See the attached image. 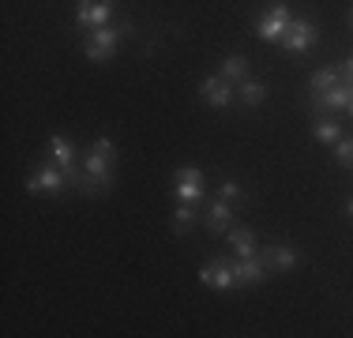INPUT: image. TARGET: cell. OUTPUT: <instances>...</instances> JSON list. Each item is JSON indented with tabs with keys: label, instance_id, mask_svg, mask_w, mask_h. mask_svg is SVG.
Masks as SVG:
<instances>
[{
	"label": "cell",
	"instance_id": "cell-1",
	"mask_svg": "<svg viewBox=\"0 0 353 338\" xmlns=\"http://www.w3.org/2000/svg\"><path fill=\"white\" fill-rule=\"evenodd\" d=\"M113 139H98L94 147H90V155L83 158V169H87V192H105L109 184H113Z\"/></svg>",
	"mask_w": 353,
	"mask_h": 338
},
{
	"label": "cell",
	"instance_id": "cell-2",
	"mask_svg": "<svg viewBox=\"0 0 353 338\" xmlns=\"http://www.w3.org/2000/svg\"><path fill=\"white\" fill-rule=\"evenodd\" d=\"M124 34H132V23H117V27H94L87 38V46H83V53L90 57V61H109V57L117 53V46H121Z\"/></svg>",
	"mask_w": 353,
	"mask_h": 338
},
{
	"label": "cell",
	"instance_id": "cell-3",
	"mask_svg": "<svg viewBox=\"0 0 353 338\" xmlns=\"http://www.w3.org/2000/svg\"><path fill=\"white\" fill-rule=\"evenodd\" d=\"M290 23H293L290 8H285V4H274L267 15H259L256 34H259L263 41H282V38H285V30H290Z\"/></svg>",
	"mask_w": 353,
	"mask_h": 338
},
{
	"label": "cell",
	"instance_id": "cell-4",
	"mask_svg": "<svg viewBox=\"0 0 353 338\" xmlns=\"http://www.w3.org/2000/svg\"><path fill=\"white\" fill-rule=\"evenodd\" d=\"M109 19H113V0H79V8H75V23L87 30L109 27Z\"/></svg>",
	"mask_w": 353,
	"mask_h": 338
},
{
	"label": "cell",
	"instance_id": "cell-5",
	"mask_svg": "<svg viewBox=\"0 0 353 338\" xmlns=\"http://www.w3.org/2000/svg\"><path fill=\"white\" fill-rule=\"evenodd\" d=\"M282 46L290 49V53H305V49H312L316 46V23L305 19V15H293V23H290V30H285Z\"/></svg>",
	"mask_w": 353,
	"mask_h": 338
},
{
	"label": "cell",
	"instance_id": "cell-6",
	"mask_svg": "<svg viewBox=\"0 0 353 338\" xmlns=\"http://www.w3.org/2000/svg\"><path fill=\"white\" fill-rule=\"evenodd\" d=\"M267 275H271V267H267L263 252H256V256H237V259H233V278H237V286H256V282H263Z\"/></svg>",
	"mask_w": 353,
	"mask_h": 338
},
{
	"label": "cell",
	"instance_id": "cell-7",
	"mask_svg": "<svg viewBox=\"0 0 353 338\" xmlns=\"http://www.w3.org/2000/svg\"><path fill=\"white\" fill-rule=\"evenodd\" d=\"M199 282H211L218 290H237V278H233V259H211V264L199 267Z\"/></svg>",
	"mask_w": 353,
	"mask_h": 338
},
{
	"label": "cell",
	"instance_id": "cell-8",
	"mask_svg": "<svg viewBox=\"0 0 353 338\" xmlns=\"http://www.w3.org/2000/svg\"><path fill=\"white\" fill-rule=\"evenodd\" d=\"M350 98H353L350 83H334L331 90H312V109H327V113H334V109H350Z\"/></svg>",
	"mask_w": 353,
	"mask_h": 338
},
{
	"label": "cell",
	"instance_id": "cell-9",
	"mask_svg": "<svg viewBox=\"0 0 353 338\" xmlns=\"http://www.w3.org/2000/svg\"><path fill=\"white\" fill-rule=\"evenodd\" d=\"M27 188H30V192H53V196H57V192L68 188V177H64L61 166H41L38 173L27 181Z\"/></svg>",
	"mask_w": 353,
	"mask_h": 338
},
{
	"label": "cell",
	"instance_id": "cell-10",
	"mask_svg": "<svg viewBox=\"0 0 353 338\" xmlns=\"http://www.w3.org/2000/svg\"><path fill=\"white\" fill-rule=\"evenodd\" d=\"M199 90H203V98L218 109H225L233 101V95H237V87H233L230 79H222V75H207V79L199 83Z\"/></svg>",
	"mask_w": 353,
	"mask_h": 338
},
{
	"label": "cell",
	"instance_id": "cell-11",
	"mask_svg": "<svg viewBox=\"0 0 353 338\" xmlns=\"http://www.w3.org/2000/svg\"><path fill=\"white\" fill-rule=\"evenodd\" d=\"M207 233H225L233 226V203H225V199H214L211 207H207Z\"/></svg>",
	"mask_w": 353,
	"mask_h": 338
},
{
	"label": "cell",
	"instance_id": "cell-12",
	"mask_svg": "<svg viewBox=\"0 0 353 338\" xmlns=\"http://www.w3.org/2000/svg\"><path fill=\"white\" fill-rule=\"evenodd\" d=\"M263 259H267V267H271V270H290V267L301 264L297 252H293V248H282V244H267V248H263Z\"/></svg>",
	"mask_w": 353,
	"mask_h": 338
},
{
	"label": "cell",
	"instance_id": "cell-13",
	"mask_svg": "<svg viewBox=\"0 0 353 338\" xmlns=\"http://www.w3.org/2000/svg\"><path fill=\"white\" fill-rule=\"evenodd\" d=\"M225 241L233 244V252H237V256H256V237H252V230H245V226H230V230H225Z\"/></svg>",
	"mask_w": 353,
	"mask_h": 338
},
{
	"label": "cell",
	"instance_id": "cell-14",
	"mask_svg": "<svg viewBox=\"0 0 353 338\" xmlns=\"http://www.w3.org/2000/svg\"><path fill=\"white\" fill-rule=\"evenodd\" d=\"M173 192L181 203H203L207 199V184L203 181H173Z\"/></svg>",
	"mask_w": 353,
	"mask_h": 338
},
{
	"label": "cell",
	"instance_id": "cell-15",
	"mask_svg": "<svg viewBox=\"0 0 353 338\" xmlns=\"http://www.w3.org/2000/svg\"><path fill=\"white\" fill-rule=\"evenodd\" d=\"M222 79L245 83L248 79V61H245V57H225V61H222Z\"/></svg>",
	"mask_w": 353,
	"mask_h": 338
},
{
	"label": "cell",
	"instance_id": "cell-16",
	"mask_svg": "<svg viewBox=\"0 0 353 338\" xmlns=\"http://www.w3.org/2000/svg\"><path fill=\"white\" fill-rule=\"evenodd\" d=\"M192 222H196V203H181V207L173 210V233L184 237L192 230Z\"/></svg>",
	"mask_w": 353,
	"mask_h": 338
},
{
	"label": "cell",
	"instance_id": "cell-17",
	"mask_svg": "<svg viewBox=\"0 0 353 338\" xmlns=\"http://www.w3.org/2000/svg\"><path fill=\"white\" fill-rule=\"evenodd\" d=\"M237 98L245 101V106H259V101L267 98V87L256 79H245V83H237Z\"/></svg>",
	"mask_w": 353,
	"mask_h": 338
},
{
	"label": "cell",
	"instance_id": "cell-18",
	"mask_svg": "<svg viewBox=\"0 0 353 338\" xmlns=\"http://www.w3.org/2000/svg\"><path fill=\"white\" fill-rule=\"evenodd\" d=\"M312 135L319 143H339L342 139V128L334 121H323V117H316V124H312Z\"/></svg>",
	"mask_w": 353,
	"mask_h": 338
},
{
	"label": "cell",
	"instance_id": "cell-19",
	"mask_svg": "<svg viewBox=\"0 0 353 338\" xmlns=\"http://www.w3.org/2000/svg\"><path fill=\"white\" fill-rule=\"evenodd\" d=\"M312 90H331L334 83H342V72H334V68H319V72H312Z\"/></svg>",
	"mask_w": 353,
	"mask_h": 338
},
{
	"label": "cell",
	"instance_id": "cell-20",
	"mask_svg": "<svg viewBox=\"0 0 353 338\" xmlns=\"http://www.w3.org/2000/svg\"><path fill=\"white\" fill-rule=\"evenodd\" d=\"M334 158H339L342 166H353V135H342V139L334 143Z\"/></svg>",
	"mask_w": 353,
	"mask_h": 338
},
{
	"label": "cell",
	"instance_id": "cell-21",
	"mask_svg": "<svg viewBox=\"0 0 353 338\" xmlns=\"http://www.w3.org/2000/svg\"><path fill=\"white\" fill-rule=\"evenodd\" d=\"M218 199H225V203H241V184H237V181H225L222 188H218Z\"/></svg>",
	"mask_w": 353,
	"mask_h": 338
},
{
	"label": "cell",
	"instance_id": "cell-22",
	"mask_svg": "<svg viewBox=\"0 0 353 338\" xmlns=\"http://www.w3.org/2000/svg\"><path fill=\"white\" fill-rule=\"evenodd\" d=\"M173 181H203V173H199L196 166H184V169H176V173H173Z\"/></svg>",
	"mask_w": 353,
	"mask_h": 338
},
{
	"label": "cell",
	"instance_id": "cell-23",
	"mask_svg": "<svg viewBox=\"0 0 353 338\" xmlns=\"http://www.w3.org/2000/svg\"><path fill=\"white\" fill-rule=\"evenodd\" d=\"M342 83H350V87H353V53L346 57V64H342Z\"/></svg>",
	"mask_w": 353,
	"mask_h": 338
},
{
	"label": "cell",
	"instance_id": "cell-24",
	"mask_svg": "<svg viewBox=\"0 0 353 338\" xmlns=\"http://www.w3.org/2000/svg\"><path fill=\"white\" fill-rule=\"evenodd\" d=\"M346 215H350V222H353V199L346 203Z\"/></svg>",
	"mask_w": 353,
	"mask_h": 338
},
{
	"label": "cell",
	"instance_id": "cell-25",
	"mask_svg": "<svg viewBox=\"0 0 353 338\" xmlns=\"http://www.w3.org/2000/svg\"><path fill=\"white\" fill-rule=\"evenodd\" d=\"M350 27H353V12H350Z\"/></svg>",
	"mask_w": 353,
	"mask_h": 338
},
{
	"label": "cell",
	"instance_id": "cell-26",
	"mask_svg": "<svg viewBox=\"0 0 353 338\" xmlns=\"http://www.w3.org/2000/svg\"><path fill=\"white\" fill-rule=\"evenodd\" d=\"M350 113H353V98H350Z\"/></svg>",
	"mask_w": 353,
	"mask_h": 338
}]
</instances>
